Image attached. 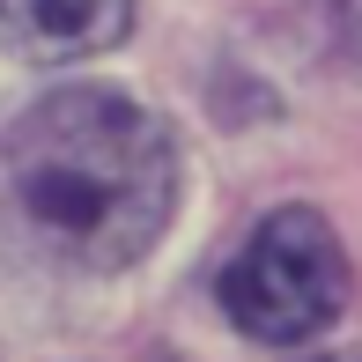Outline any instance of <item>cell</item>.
Segmentation results:
<instances>
[{"instance_id":"3957f363","label":"cell","mask_w":362,"mask_h":362,"mask_svg":"<svg viewBox=\"0 0 362 362\" xmlns=\"http://www.w3.org/2000/svg\"><path fill=\"white\" fill-rule=\"evenodd\" d=\"M134 23V0H0V45L30 67L111 52Z\"/></svg>"},{"instance_id":"6da1fadb","label":"cell","mask_w":362,"mask_h":362,"mask_svg":"<svg viewBox=\"0 0 362 362\" xmlns=\"http://www.w3.org/2000/svg\"><path fill=\"white\" fill-rule=\"evenodd\" d=\"M8 192L30 237L74 267H134L177 207V148L119 89H52L8 134Z\"/></svg>"},{"instance_id":"7a4b0ae2","label":"cell","mask_w":362,"mask_h":362,"mask_svg":"<svg viewBox=\"0 0 362 362\" xmlns=\"http://www.w3.org/2000/svg\"><path fill=\"white\" fill-rule=\"evenodd\" d=\"M222 310L237 333L267 340V348L318 340L348 310V252H340L333 222L310 207H274L222 267Z\"/></svg>"}]
</instances>
